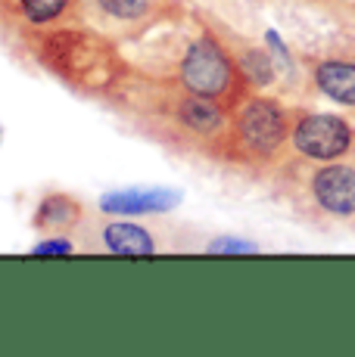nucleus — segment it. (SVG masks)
<instances>
[{
	"label": "nucleus",
	"instance_id": "obj_9",
	"mask_svg": "<svg viewBox=\"0 0 355 357\" xmlns=\"http://www.w3.org/2000/svg\"><path fill=\"white\" fill-rule=\"evenodd\" d=\"M312 199L324 215L352 218L355 215V168L340 162H321L309 181Z\"/></svg>",
	"mask_w": 355,
	"mask_h": 357
},
{
	"label": "nucleus",
	"instance_id": "obj_13",
	"mask_svg": "<svg viewBox=\"0 0 355 357\" xmlns=\"http://www.w3.org/2000/svg\"><path fill=\"white\" fill-rule=\"evenodd\" d=\"M312 78H315V87L324 97H331L333 102H343V106H355V63L352 59H337V56L318 59L315 68H312Z\"/></svg>",
	"mask_w": 355,
	"mask_h": 357
},
{
	"label": "nucleus",
	"instance_id": "obj_11",
	"mask_svg": "<svg viewBox=\"0 0 355 357\" xmlns=\"http://www.w3.org/2000/svg\"><path fill=\"white\" fill-rule=\"evenodd\" d=\"M85 221H87L85 202L72 193L41 196L35 215H31V227L38 233H75Z\"/></svg>",
	"mask_w": 355,
	"mask_h": 357
},
{
	"label": "nucleus",
	"instance_id": "obj_4",
	"mask_svg": "<svg viewBox=\"0 0 355 357\" xmlns=\"http://www.w3.org/2000/svg\"><path fill=\"white\" fill-rule=\"evenodd\" d=\"M293 115L281 100L252 91L231 109L228 134L222 146V165L262 171L281 162L284 149L290 146Z\"/></svg>",
	"mask_w": 355,
	"mask_h": 357
},
{
	"label": "nucleus",
	"instance_id": "obj_12",
	"mask_svg": "<svg viewBox=\"0 0 355 357\" xmlns=\"http://www.w3.org/2000/svg\"><path fill=\"white\" fill-rule=\"evenodd\" d=\"M218 29H222L224 40H228L231 53H234V59H237V66H240V72L247 75V81H249L252 91H262V87L275 84L277 68H275V56H271V50L249 44V40H240L234 31L224 29V25H218Z\"/></svg>",
	"mask_w": 355,
	"mask_h": 357
},
{
	"label": "nucleus",
	"instance_id": "obj_15",
	"mask_svg": "<svg viewBox=\"0 0 355 357\" xmlns=\"http://www.w3.org/2000/svg\"><path fill=\"white\" fill-rule=\"evenodd\" d=\"M206 252H212V255H247V252H259V245L249 243V239L218 236V239H212V243L206 245Z\"/></svg>",
	"mask_w": 355,
	"mask_h": 357
},
{
	"label": "nucleus",
	"instance_id": "obj_3",
	"mask_svg": "<svg viewBox=\"0 0 355 357\" xmlns=\"http://www.w3.org/2000/svg\"><path fill=\"white\" fill-rule=\"evenodd\" d=\"M22 40L41 68H47L72 91L97 100H106L131 68L125 47L87 22L38 29L22 34Z\"/></svg>",
	"mask_w": 355,
	"mask_h": 357
},
{
	"label": "nucleus",
	"instance_id": "obj_16",
	"mask_svg": "<svg viewBox=\"0 0 355 357\" xmlns=\"http://www.w3.org/2000/svg\"><path fill=\"white\" fill-rule=\"evenodd\" d=\"M0 140H3V128H0Z\"/></svg>",
	"mask_w": 355,
	"mask_h": 357
},
{
	"label": "nucleus",
	"instance_id": "obj_1",
	"mask_svg": "<svg viewBox=\"0 0 355 357\" xmlns=\"http://www.w3.org/2000/svg\"><path fill=\"white\" fill-rule=\"evenodd\" d=\"M128 63L156 78H168L231 112L252 87L240 72L218 22L196 10L159 25L143 38L122 44Z\"/></svg>",
	"mask_w": 355,
	"mask_h": 357
},
{
	"label": "nucleus",
	"instance_id": "obj_10",
	"mask_svg": "<svg viewBox=\"0 0 355 357\" xmlns=\"http://www.w3.org/2000/svg\"><path fill=\"white\" fill-rule=\"evenodd\" d=\"M181 205L178 190H115L103 193L97 202L100 215L113 218H150V215H166Z\"/></svg>",
	"mask_w": 355,
	"mask_h": 357
},
{
	"label": "nucleus",
	"instance_id": "obj_6",
	"mask_svg": "<svg viewBox=\"0 0 355 357\" xmlns=\"http://www.w3.org/2000/svg\"><path fill=\"white\" fill-rule=\"evenodd\" d=\"M78 245L81 252H94V255H125V258H147L166 249V243L159 239V230L147 227V224L134 221V218H113V215H106V221L81 224Z\"/></svg>",
	"mask_w": 355,
	"mask_h": 357
},
{
	"label": "nucleus",
	"instance_id": "obj_14",
	"mask_svg": "<svg viewBox=\"0 0 355 357\" xmlns=\"http://www.w3.org/2000/svg\"><path fill=\"white\" fill-rule=\"evenodd\" d=\"M75 252H81V245L69 233H53V236L31 245V255H75Z\"/></svg>",
	"mask_w": 355,
	"mask_h": 357
},
{
	"label": "nucleus",
	"instance_id": "obj_8",
	"mask_svg": "<svg viewBox=\"0 0 355 357\" xmlns=\"http://www.w3.org/2000/svg\"><path fill=\"white\" fill-rule=\"evenodd\" d=\"M85 0H0V22L13 25L16 34L50 29V25L78 22Z\"/></svg>",
	"mask_w": 355,
	"mask_h": 357
},
{
	"label": "nucleus",
	"instance_id": "obj_5",
	"mask_svg": "<svg viewBox=\"0 0 355 357\" xmlns=\"http://www.w3.org/2000/svg\"><path fill=\"white\" fill-rule=\"evenodd\" d=\"M187 10L184 0H85L78 22L94 25L119 44H131Z\"/></svg>",
	"mask_w": 355,
	"mask_h": 357
},
{
	"label": "nucleus",
	"instance_id": "obj_2",
	"mask_svg": "<svg viewBox=\"0 0 355 357\" xmlns=\"http://www.w3.org/2000/svg\"><path fill=\"white\" fill-rule=\"evenodd\" d=\"M106 102L128 121L140 137L162 143L181 155H200L222 162L228 109L187 91L168 78H156L140 68H128Z\"/></svg>",
	"mask_w": 355,
	"mask_h": 357
},
{
	"label": "nucleus",
	"instance_id": "obj_7",
	"mask_svg": "<svg viewBox=\"0 0 355 357\" xmlns=\"http://www.w3.org/2000/svg\"><path fill=\"white\" fill-rule=\"evenodd\" d=\"M355 143V130L343 115L303 112L293 119L290 146L309 162H337Z\"/></svg>",
	"mask_w": 355,
	"mask_h": 357
}]
</instances>
